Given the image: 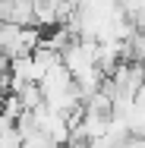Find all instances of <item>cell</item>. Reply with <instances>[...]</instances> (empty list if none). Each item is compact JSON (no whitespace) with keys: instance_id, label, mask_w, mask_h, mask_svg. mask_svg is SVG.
Masks as SVG:
<instances>
[{"instance_id":"cell-1","label":"cell","mask_w":145,"mask_h":148,"mask_svg":"<svg viewBox=\"0 0 145 148\" xmlns=\"http://www.w3.org/2000/svg\"><path fill=\"white\" fill-rule=\"evenodd\" d=\"M69 82H73V79H69V73L63 69V63H57V66L44 69V76H41L38 88H41V95H44V98H51V95H57V91H63L66 85H69Z\"/></svg>"},{"instance_id":"cell-2","label":"cell","mask_w":145,"mask_h":148,"mask_svg":"<svg viewBox=\"0 0 145 148\" xmlns=\"http://www.w3.org/2000/svg\"><path fill=\"white\" fill-rule=\"evenodd\" d=\"M6 22L16 29H32V3L29 0H13L6 6Z\"/></svg>"},{"instance_id":"cell-3","label":"cell","mask_w":145,"mask_h":148,"mask_svg":"<svg viewBox=\"0 0 145 148\" xmlns=\"http://www.w3.org/2000/svg\"><path fill=\"white\" fill-rule=\"evenodd\" d=\"M16 98H19L22 110H38V107H44V95H41L38 85H22V88L16 91Z\"/></svg>"},{"instance_id":"cell-4","label":"cell","mask_w":145,"mask_h":148,"mask_svg":"<svg viewBox=\"0 0 145 148\" xmlns=\"http://www.w3.org/2000/svg\"><path fill=\"white\" fill-rule=\"evenodd\" d=\"M0 114L10 120V123H16V117L22 114V104H19V98H16V95H3V101H0Z\"/></svg>"},{"instance_id":"cell-5","label":"cell","mask_w":145,"mask_h":148,"mask_svg":"<svg viewBox=\"0 0 145 148\" xmlns=\"http://www.w3.org/2000/svg\"><path fill=\"white\" fill-rule=\"evenodd\" d=\"M6 6H10V3H3V0H0V25L6 22Z\"/></svg>"},{"instance_id":"cell-6","label":"cell","mask_w":145,"mask_h":148,"mask_svg":"<svg viewBox=\"0 0 145 148\" xmlns=\"http://www.w3.org/2000/svg\"><path fill=\"white\" fill-rule=\"evenodd\" d=\"M136 148H145V136H142V139H136Z\"/></svg>"},{"instance_id":"cell-7","label":"cell","mask_w":145,"mask_h":148,"mask_svg":"<svg viewBox=\"0 0 145 148\" xmlns=\"http://www.w3.org/2000/svg\"><path fill=\"white\" fill-rule=\"evenodd\" d=\"M139 35H142V41H145V29H139Z\"/></svg>"}]
</instances>
